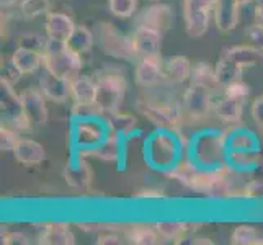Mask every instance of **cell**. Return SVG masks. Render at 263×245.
I'll use <instances>...</instances> for the list:
<instances>
[{
    "label": "cell",
    "instance_id": "cell-1",
    "mask_svg": "<svg viewBox=\"0 0 263 245\" xmlns=\"http://www.w3.org/2000/svg\"><path fill=\"white\" fill-rule=\"evenodd\" d=\"M82 56L72 51L66 43L49 40L43 49V67L51 74L72 82L82 74Z\"/></svg>",
    "mask_w": 263,
    "mask_h": 245
},
{
    "label": "cell",
    "instance_id": "cell-15",
    "mask_svg": "<svg viewBox=\"0 0 263 245\" xmlns=\"http://www.w3.org/2000/svg\"><path fill=\"white\" fill-rule=\"evenodd\" d=\"M40 88L49 102L62 105L70 98V82L58 76L51 74L43 67V74L40 77Z\"/></svg>",
    "mask_w": 263,
    "mask_h": 245
},
{
    "label": "cell",
    "instance_id": "cell-22",
    "mask_svg": "<svg viewBox=\"0 0 263 245\" xmlns=\"http://www.w3.org/2000/svg\"><path fill=\"white\" fill-rule=\"evenodd\" d=\"M193 64L185 56H174L164 64V82L172 85H181L192 79Z\"/></svg>",
    "mask_w": 263,
    "mask_h": 245
},
{
    "label": "cell",
    "instance_id": "cell-44",
    "mask_svg": "<svg viewBox=\"0 0 263 245\" xmlns=\"http://www.w3.org/2000/svg\"><path fill=\"white\" fill-rule=\"evenodd\" d=\"M134 198H138V199H164L165 193L159 188H144L141 192L136 193Z\"/></svg>",
    "mask_w": 263,
    "mask_h": 245
},
{
    "label": "cell",
    "instance_id": "cell-12",
    "mask_svg": "<svg viewBox=\"0 0 263 245\" xmlns=\"http://www.w3.org/2000/svg\"><path fill=\"white\" fill-rule=\"evenodd\" d=\"M174 22H175L174 10L167 4H152L147 8H144L138 18V25L149 26V28L160 31L162 34H165L172 30Z\"/></svg>",
    "mask_w": 263,
    "mask_h": 245
},
{
    "label": "cell",
    "instance_id": "cell-24",
    "mask_svg": "<svg viewBox=\"0 0 263 245\" xmlns=\"http://www.w3.org/2000/svg\"><path fill=\"white\" fill-rule=\"evenodd\" d=\"M85 156H92L102 162H118L121 157V138L108 133V136L98 146L82 150V157Z\"/></svg>",
    "mask_w": 263,
    "mask_h": 245
},
{
    "label": "cell",
    "instance_id": "cell-8",
    "mask_svg": "<svg viewBox=\"0 0 263 245\" xmlns=\"http://www.w3.org/2000/svg\"><path fill=\"white\" fill-rule=\"evenodd\" d=\"M97 40L100 48L108 56L121 59V61H134L136 56L131 48V40L124 36L120 30L111 23H98L97 26Z\"/></svg>",
    "mask_w": 263,
    "mask_h": 245
},
{
    "label": "cell",
    "instance_id": "cell-13",
    "mask_svg": "<svg viewBox=\"0 0 263 245\" xmlns=\"http://www.w3.org/2000/svg\"><path fill=\"white\" fill-rule=\"evenodd\" d=\"M164 80V62L162 58L138 59L134 67V82L142 88H152Z\"/></svg>",
    "mask_w": 263,
    "mask_h": 245
},
{
    "label": "cell",
    "instance_id": "cell-28",
    "mask_svg": "<svg viewBox=\"0 0 263 245\" xmlns=\"http://www.w3.org/2000/svg\"><path fill=\"white\" fill-rule=\"evenodd\" d=\"M124 239L134 245H156L162 240L156 225L149 224H133L124 232Z\"/></svg>",
    "mask_w": 263,
    "mask_h": 245
},
{
    "label": "cell",
    "instance_id": "cell-35",
    "mask_svg": "<svg viewBox=\"0 0 263 245\" xmlns=\"http://www.w3.org/2000/svg\"><path fill=\"white\" fill-rule=\"evenodd\" d=\"M108 10L120 20H128L138 10V0H108Z\"/></svg>",
    "mask_w": 263,
    "mask_h": 245
},
{
    "label": "cell",
    "instance_id": "cell-46",
    "mask_svg": "<svg viewBox=\"0 0 263 245\" xmlns=\"http://www.w3.org/2000/svg\"><path fill=\"white\" fill-rule=\"evenodd\" d=\"M253 23L263 26V2H260L255 8H253Z\"/></svg>",
    "mask_w": 263,
    "mask_h": 245
},
{
    "label": "cell",
    "instance_id": "cell-2",
    "mask_svg": "<svg viewBox=\"0 0 263 245\" xmlns=\"http://www.w3.org/2000/svg\"><path fill=\"white\" fill-rule=\"evenodd\" d=\"M139 113L157 126L159 129H167L178 133L181 123L185 120L183 108L172 100H157L144 95L136 102Z\"/></svg>",
    "mask_w": 263,
    "mask_h": 245
},
{
    "label": "cell",
    "instance_id": "cell-40",
    "mask_svg": "<svg viewBox=\"0 0 263 245\" xmlns=\"http://www.w3.org/2000/svg\"><path fill=\"white\" fill-rule=\"evenodd\" d=\"M2 243L4 245H30L31 240L23 232H5L2 234Z\"/></svg>",
    "mask_w": 263,
    "mask_h": 245
},
{
    "label": "cell",
    "instance_id": "cell-4",
    "mask_svg": "<svg viewBox=\"0 0 263 245\" xmlns=\"http://www.w3.org/2000/svg\"><path fill=\"white\" fill-rule=\"evenodd\" d=\"M0 111H2V124L18 133L31 131L33 126L25 115L20 93L15 92V84L5 76L0 79Z\"/></svg>",
    "mask_w": 263,
    "mask_h": 245
},
{
    "label": "cell",
    "instance_id": "cell-36",
    "mask_svg": "<svg viewBox=\"0 0 263 245\" xmlns=\"http://www.w3.org/2000/svg\"><path fill=\"white\" fill-rule=\"evenodd\" d=\"M222 95L243 103L249 98V95H250V87L240 79V80L232 82V84H229V85H226L224 90H222Z\"/></svg>",
    "mask_w": 263,
    "mask_h": 245
},
{
    "label": "cell",
    "instance_id": "cell-21",
    "mask_svg": "<svg viewBox=\"0 0 263 245\" xmlns=\"http://www.w3.org/2000/svg\"><path fill=\"white\" fill-rule=\"evenodd\" d=\"M38 243L43 245H74L76 235L67 222H48L38 235Z\"/></svg>",
    "mask_w": 263,
    "mask_h": 245
},
{
    "label": "cell",
    "instance_id": "cell-7",
    "mask_svg": "<svg viewBox=\"0 0 263 245\" xmlns=\"http://www.w3.org/2000/svg\"><path fill=\"white\" fill-rule=\"evenodd\" d=\"M214 93L199 85L190 84L183 97H181V108L183 115L190 121H206L213 115V105H214Z\"/></svg>",
    "mask_w": 263,
    "mask_h": 245
},
{
    "label": "cell",
    "instance_id": "cell-10",
    "mask_svg": "<svg viewBox=\"0 0 263 245\" xmlns=\"http://www.w3.org/2000/svg\"><path fill=\"white\" fill-rule=\"evenodd\" d=\"M162 38H164V34L157 30L149 28V26H144V25L136 26L134 33L129 36L131 48H133L136 59L160 58Z\"/></svg>",
    "mask_w": 263,
    "mask_h": 245
},
{
    "label": "cell",
    "instance_id": "cell-18",
    "mask_svg": "<svg viewBox=\"0 0 263 245\" xmlns=\"http://www.w3.org/2000/svg\"><path fill=\"white\" fill-rule=\"evenodd\" d=\"M15 160L25 167H38L46 159V152L44 147L38 141L28 139V138H20L18 144L13 149Z\"/></svg>",
    "mask_w": 263,
    "mask_h": 245
},
{
    "label": "cell",
    "instance_id": "cell-37",
    "mask_svg": "<svg viewBox=\"0 0 263 245\" xmlns=\"http://www.w3.org/2000/svg\"><path fill=\"white\" fill-rule=\"evenodd\" d=\"M18 141H20L18 131L8 128L5 124L0 126V149H2V152H13Z\"/></svg>",
    "mask_w": 263,
    "mask_h": 245
},
{
    "label": "cell",
    "instance_id": "cell-43",
    "mask_svg": "<svg viewBox=\"0 0 263 245\" xmlns=\"http://www.w3.org/2000/svg\"><path fill=\"white\" fill-rule=\"evenodd\" d=\"M123 242V237L116 232H103L97 237L98 245H121Z\"/></svg>",
    "mask_w": 263,
    "mask_h": 245
},
{
    "label": "cell",
    "instance_id": "cell-31",
    "mask_svg": "<svg viewBox=\"0 0 263 245\" xmlns=\"http://www.w3.org/2000/svg\"><path fill=\"white\" fill-rule=\"evenodd\" d=\"M66 44L74 52L80 54V56H84V54L90 52V51H92V48L95 46V34L90 31L87 26L77 25L74 33H72L70 38L66 41Z\"/></svg>",
    "mask_w": 263,
    "mask_h": 245
},
{
    "label": "cell",
    "instance_id": "cell-14",
    "mask_svg": "<svg viewBox=\"0 0 263 245\" xmlns=\"http://www.w3.org/2000/svg\"><path fill=\"white\" fill-rule=\"evenodd\" d=\"M106 136H108V128H103L102 123L95 121L93 116L80 118L79 123L76 124L74 138L79 146H82V150L98 146Z\"/></svg>",
    "mask_w": 263,
    "mask_h": 245
},
{
    "label": "cell",
    "instance_id": "cell-19",
    "mask_svg": "<svg viewBox=\"0 0 263 245\" xmlns=\"http://www.w3.org/2000/svg\"><path fill=\"white\" fill-rule=\"evenodd\" d=\"M222 56L231 59L234 64H237L243 72L247 69H253L260 64L263 59V49L252 46V44H239L222 51Z\"/></svg>",
    "mask_w": 263,
    "mask_h": 245
},
{
    "label": "cell",
    "instance_id": "cell-25",
    "mask_svg": "<svg viewBox=\"0 0 263 245\" xmlns=\"http://www.w3.org/2000/svg\"><path fill=\"white\" fill-rule=\"evenodd\" d=\"M10 59L23 76L36 74V72L43 67V52L34 51V49L16 46Z\"/></svg>",
    "mask_w": 263,
    "mask_h": 245
},
{
    "label": "cell",
    "instance_id": "cell-33",
    "mask_svg": "<svg viewBox=\"0 0 263 245\" xmlns=\"http://www.w3.org/2000/svg\"><path fill=\"white\" fill-rule=\"evenodd\" d=\"M231 243L234 245H263V234L253 225H239L231 234Z\"/></svg>",
    "mask_w": 263,
    "mask_h": 245
},
{
    "label": "cell",
    "instance_id": "cell-42",
    "mask_svg": "<svg viewBox=\"0 0 263 245\" xmlns=\"http://www.w3.org/2000/svg\"><path fill=\"white\" fill-rule=\"evenodd\" d=\"M250 115H252L253 123L257 124V128L263 129V95L253 98L252 106H250Z\"/></svg>",
    "mask_w": 263,
    "mask_h": 245
},
{
    "label": "cell",
    "instance_id": "cell-20",
    "mask_svg": "<svg viewBox=\"0 0 263 245\" xmlns=\"http://www.w3.org/2000/svg\"><path fill=\"white\" fill-rule=\"evenodd\" d=\"M97 93V80L90 76L76 77L70 82V100L74 106H93Z\"/></svg>",
    "mask_w": 263,
    "mask_h": 245
},
{
    "label": "cell",
    "instance_id": "cell-5",
    "mask_svg": "<svg viewBox=\"0 0 263 245\" xmlns=\"http://www.w3.org/2000/svg\"><path fill=\"white\" fill-rule=\"evenodd\" d=\"M217 0H183L185 33L190 38H201L208 33Z\"/></svg>",
    "mask_w": 263,
    "mask_h": 245
},
{
    "label": "cell",
    "instance_id": "cell-16",
    "mask_svg": "<svg viewBox=\"0 0 263 245\" xmlns=\"http://www.w3.org/2000/svg\"><path fill=\"white\" fill-rule=\"evenodd\" d=\"M74 20L64 12H49L44 16V33L46 38L66 43L76 30Z\"/></svg>",
    "mask_w": 263,
    "mask_h": 245
},
{
    "label": "cell",
    "instance_id": "cell-39",
    "mask_svg": "<svg viewBox=\"0 0 263 245\" xmlns=\"http://www.w3.org/2000/svg\"><path fill=\"white\" fill-rule=\"evenodd\" d=\"M253 139L249 133H235L232 138H228V149L229 150H252Z\"/></svg>",
    "mask_w": 263,
    "mask_h": 245
},
{
    "label": "cell",
    "instance_id": "cell-9",
    "mask_svg": "<svg viewBox=\"0 0 263 245\" xmlns=\"http://www.w3.org/2000/svg\"><path fill=\"white\" fill-rule=\"evenodd\" d=\"M172 133L174 131L162 129V133H157L154 138H151V142L147 146L149 159L159 168H172L177 163L175 159H177L178 144L170 136Z\"/></svg>",
    "mask_w": 263,
    "mask_h": 245
},
{
    "label": "cell",
    "instance_id": "cell-11",
    "mask_svg": "<svg viewBox=\"0 0 263 245\" xmlns=\"http://www.w3.org/2000/svg\"><path fill=\"white\" fill-rule=\"evenodd\" d=\"M22 105L25 115L28 118L31 126H44L48 123V108H46V97L38 87H28L20 92Z\"/></svg>",
    "mask_w": 263,
    "mask_h": 245
},
{
    "label": "cell",
    "instance_id": "cell-45",
    "mask_svg": "<svg viewBox=\"0 0 263 245\" xmlns=\"http://www.w3.org/2000/svg\"><path fill=\"white\" fill-rule=\"evenodd\" d=\"M5 77L12 82V84H18V80L23 77V74L16 69V66L12 62V59L7 62V69H5Z\"/></svg>",
    "mask_w": 263,
    "mask_h": 245
},
{
    "label": "cell",
    "instance_id": "cell-32",
    "mask_svg": "<svg viewBox=\"0 0 263 245\" xmlns=\"http://www.w3.org/2000/svg\"><path fill=\"white\" fill-rule=\"evenodd\" d=\"M214 70H216V76L219 79L222 87L232 84L235 80H240L242 74H243V70L237 64H234L231 59L222 56V54H221L219 61H217V64L214 66Z\"/></svg>",
    "mask_w": 263,
    "mask_h": 245
},
{
    "label": "cell",
    "instance_id": "cell-48",
    "mask_svg": "<svg viewBox=\"0 0 263 245\" xmlns=\"http://www.w3.org/2000/svg\"><path fill=\"white\" fill-rule=\"evenodd\" d=\"M235 2H237L240 7H246V5H249L252 2V0H235Z\"/></svg>",
    "mask_w": 263,
    "mask_h": 245
},
{
    "label": "cell",
    "instance_id": "cell-17",
    "mask_svg": "<svg viewBox=\"0 0 263 245\" xmlns=\"http://www.w3.org/2000/svg\"><path fill=\"white\" fill-rule=\"evenodd\" d=\"M216 28L221 33H231L240 20V5L235 0H217L213 12Z\"/></svg>",
    "mask_w": 263,
    "mask_h": 245
},
{
    "label": "cell",
    "instance_id": "cell-6",
    "mask_svg": "<svg viewBox=\"0 0 263 245\" xmlns=\"http://www.w3.org/2000/svg\"><path fill=\"white\" fill-rule=\"evenodd\" d=\"M228 134L206 133L196 139L195 156L196 163L204 168H214L224 163L228 157Z\"/></svg>",
    "mask_w": 263,
    "mask_h": 245
},
{
    "label": "cell",
    "instance_id": "cell-49",
    "mask_svg": "<svg viewBox=\"0 0 263 245\" xmlns=\"http://www.w3.org/2000/svg\"><path fill=\"white\" fill-rule=\"evenodd\" d=\"M149 2H160V0H149Z\"/></svg>",
    "mask_w": 263,
    "mask_h": 245
},
{
    "label": "cell",
    "instance_id": "cell-3",
    "mask_svg": "<svg viewBox=\"0 0 263 245\" xmlns=\"http://www.w3.org/2000/svg\"><path fill=\"white\" fill-rule=\"evenodd\" d=\"M95 106L100 115H111L121 110L128 84L121 72L105 70L97 79Z\"/></svg>",
    "mask_w": 263,
    "mask_h": 245
},
{
    "label": "cell",
    "instance_id": "cell-29",
    "mask_svg": "<svg viewBox=\"0 0 263 245\" xmlns=\"http://www.w3.org/2000/svg\"><path fill=\"white\" fill-rule=\"evenodd\" d=\"M136 126H138V120H136V116L131 113H126V111L120 110L116 113L108 115L106 128L110 134H116V136H120V138H126V136H129L136 129Z\"/></svg>",
    "mask_w": 263,
    "mask_h": 245
},
{
    "label": "cell",
    "instance_id": "cell-26",
    "mask_svg": "<svg viewBox=\"0 0 263 245\" xmlns=\"http://www.w3.org/2000/svg\"><path fill=\"white\" fill-rule=\"evenodd\" d=\"M62 174H64L67 185L77 192H87L92 185V167L84 159L76 165H67Z\"/></svg>",
    "mask_w": 263,
    "mask_h": 245
},
{
    "label": "cell",
    "instance_id": "cell-30",
    "mask_svg": "<svg viewBox=\"0 0 263 245\" xmlns=\"http://www.w3.org/2000/svg\"><path fill=\"white\" fill-rule=\"evenodd\" d=\"M154 225H156L162 240H172L175 243H181L192 235V225L186 222L164 221V222H156Z\"/></svg>",
    "mask_w": 263,
    "mask_h": 245
},
{
    "label": "cell",
    "instance_id": "cell-23",
    "mask_svg": "<svg viewBox=\"0 0 263 245\" xmlns=\"http://www.w3.org/2000/svg\"><path fill=\"white\" fill-rule=\"evenodd\" d=\"M242 113H243L242 102L232 100L226 95L214 100L213 116H216L217 120H221L226 124H239L242 121Z\"/></svg>",
    "mask_w": 263,
    "mask_h": 245
},
{
    "label": "cell",
    "instance_id": "cell-47",
    "mask_svg": "<svg viewBox=\"0 0 263 245\" xmlns=\"http://www.w3.org/2000/svg\"><path fill=\"white\" fill-rule=\"evenodd\" d=\"M22 0H0V5H2V10H8V8L15 7L16 4H20Z\"/></svg>",
    "mask_w": 263,
    "mask_h": 245
},
{
    "label": "cell",
    "instance_id": "cell-27",
    "mask_svg": "<svg viewBox=\"0 0 263 245\" xmlns=\"http://www.w3.org/2000/svg\"><path fill=\"white\" fill-rule=\"evenodd\" d=\"M190 82L195 85H199L206 90H210L211 93H217L219 90L221 92L224 90L219 79H217V76H216L214 67L206 64V62H196V64H193L192 79H190Z\"/></svg>",
    "mask_w": 263,
    "mask_h": 245
},
{
    "label": "cell",
    "instance_id": "cell-34",
    "mask_svg": "<svg viewBox=\"0 0 263 245\" xmlns=\"http://www.w3.org/2000/svg\"><path fill=\"white\" fill-rule=\"evenodd\" d=\"M18 10L26 20L46 16L51 12V0H22L18 4Z\"/></svg>",
    "mask_w": 263,
    "mask_h": 245
},
{
    "label": "cell",
    "instance_id": "cell-41",
    "mask_svg": "<svg viewBox=\"0 0 263 245\" xmlns=\"http://www.w3.org/2000/svg\"><path fill=\"white\" fill-rule=\"evenodd\" d=\"M247 40H249V44L255 48H260L263 49V26L253 23L247 28Z\"/></svg>",
    "mask_w": 263,
    "mask_h": 245
},
{
    "label": "cell",
    "instance_id": "cell-38",
    "mask_svg": "<svg viewBox=\"0 0 263 245\" xmlns=\"http://www.w3.org/2000/svg\"><path fill=\"white\" fill-rule=\"evenodd\" d=\"M46 41H48V38H43L41 34H36V33L22 34V36H18V40H16L18 46L34 49V51H40V52H43L44 46H46Z\"/></svg>",
    "mask_w": 263,
    "mask_h": 245
}]
</instances>
